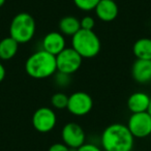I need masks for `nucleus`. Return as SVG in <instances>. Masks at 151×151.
<instances>
[{
	"instance_id": "7ed1b4c3",
	"label": "nucleus",
	"mask_w": 151,
	"mask_h": 151,
	"mask_svg": "<svg viewBox=\"0 0 151 151\" xmlns=\"http://www.w3.org/2000/svg\"><path fill=\"white\" fill-rule=\"evenodd\" d=\"M71 48L83 59H90L99 54L101 42L93 30L80 29L71 36Z\"/></svg>"
},
{
	"instance_id": "a211bd4d",
	"label": "nucleus",
	"mask_w": 151,
	"mask_h": 151,
	"mask_svg": "<svg viewBox=\"0 0 151 151\" xmlns=\"http://www.w3.org/2000/svg\"><path fill=\"white\" fill-rule=\"evenodd\" d=\"M73 4L78 7L80 11L91 12L94 11L95 6L101 0H73Z\"/></svg>"
},
{
	"instance_id": "f8f14e48",
	"label": "nucleus",
	"mask_w": 151,
	"mask_h": 151,
	"mask_svg": "<svg viewBox=\"0 0 151 151\" xmlns=\"http://www.w3.org/2000/svg\"><path fill=\"white\" fill-rule=\"evenodd\" d=\"M132 79L139 84L151 82V60L136 59L132 65Z\"/></svg>"
},
{
	"instance_id": "aec40b11",
	"label": "nucleus",
	"mask_w": 151,
	"mask_h": 151,
	"mask_svg": "<svg viewBox=\"0 0 151 151\" xmlns=\"http://www.w3.org/2000/svg\"><path fill=\"white\" fill-rule=\"evenodd\" d=\"M80 24H81V29L93 30V28L95 26V20L91 16H84L80 20Z\"/></svg>"
},
{
	"instance_id": "2eb2a0df",
	"label": "nucleus",
	"mask_w": 151,
	"mask_h": 151,
	"mask_svg": "<svg viewBox=\"0 0 151 151\" xmlns=\"http://www.w3.org/2000/svg\"><path fill=\"white\" fill-rule=\"evenodd\" d=\"M20 45L11 36L0 40V60L9 61L17 55Z\"/></svg>"
},
{
	"instance_id": "20e7f679",
	"label": "nucleus",
	"mask_w": 151,
	"mask_h": 151,
	"mask_svg": "<svg viewBox=\"0 0 151 151\" xmlns=\"http://www.w3.org/2000/svg\"><path fill=\"white\" fill-rule=\"evenodd\" d=\"M36 22L28 13H19L13 18L9 25V36L19 45L27 44L35 35Z\"/></svg>"
},
{
	"instance_id": "ddd939ff",
	"label": "nucleus",
	"mask_w": 151,
	"mask_h": 151,
	"mask_svg": "<svg viewBox=\"0 0 151 151\" xmlns=\"http://www.w3.org/2000/svg\"><path fill=\"white\" fill-rule=\"evenodd\" d=\"M151 97L147 93L138 91L129 95L127 99V108L130 113H142L148 111Z\"/></svg>"
},
{
	"instance_id": "412c9836",
	"label": "nucleus",
	"mask_w": 151,
	"mask_h": 151,
	"mask_svg": "<svg viewBox=\"0 0 151 151\" xmlns=\"http://www.w3.org/2000/svg\"><path fill=\"white\" fill-rule=\"evenodd\" d=\"M75 151H104L101 147L97 145L93 144V143H84L81 147L78 149H76Z\"/></svg>"
},
{
	"instance_id": "5701e85b",
	"label": "nucleus",
	"mask_w": 151,
	"mask_h": 151,
	"mask_svg": "<svg viewBox=\"0 0 151 151\" xmlns=\"http://www.w3.org/2000/svg\"><path fill=\"white\" fill-rule=\"evenodd\" d=\"M5 75H6V70H5V67L3 65V63L0 60V83L2 82L5 78Z\"/></svg>"
},
{
	"instance_id": "6ab92c4d",
	"label": "nucleus",
	"mask_w": 151,
	"mask_h": 151,
	"mask_svg": "<svg viewBox=\"0 0 151 151\" xmlns=\"http://www.w3.org/2000/svg\"><path fill=\"white\" fill-rule=\"evenodd\" d=\"M55 83L59 87H67L70 83V76L57 71L55 73Z\"/></svg>"
},
{
	"instance_id": "4be33fe9",
	"label": "nucleus",
	"mask_w": 151,
	"mask_h": 151,
	"mask_svg": "<svg viewBox=\"0 0 151 151\" xmlns=\"http://www.w3.org/2000/svg\"><path fill=\"white\" fill-rule=\"evenodd\" d=\"M48 151H75L73 149H70L68 146L64 144V143H54L49 147Z\"/></svg>"
},
{
	"instance_id": "39448f33",
	"label": "nucleus",
	"mask_w": 151,
	"mask_h": 151,
	"mask_svg": "<svg viewBox=\"0 0 151 151\" xmlns=\"http://www.w3.org/2000/svg\"><path fill=\"white\" fill-rule=\"evenodd\" d=\"M83 58L71 47L65 48L56 56L57 71L66 75H73L80 69Z\"/></svg>"
},
{
	"instance_id": "9d476101",
	"label": "nucleus",
	"mask_w": 151,
	"mask_h": 151,
	"mask_svg": "<svg viewBox=\"0 0 151 151\" xmlns=\"http://www.w3.org/2000/svg\"><path fill=\"white\" fill-rule=\"evenodd\" d=\"M66 48L65 36L59 31L48 32L42 40V49L50 54L57 56Z\"/></svg>"
},
{
	"instance_id": "393cba45",
	"label": "nucleus",
	"mask_w": 151,
	"mask_h": 151,
	"mask_svg": "<svg viewBox=\"0 0 151 151\" xmlns=\"http://www.w3.org/2000/svg\"><path fill=\"white\" fill-rule=\"evenodd\" d=\"M148 112L149 114H150V116H151V99H150V105H149V108H148Z\"/></svg>"
},
{
	"instance_id": "0eeeda50",
	"label": "nucleus",
	"mask_w": 151,
	"mask_h": 151,
	"mask_svg": "<svg viewBox=\"0 0 151 151\" xmlns=\"http://www.w3.org/2000/svg\"><path fill=\"white\" fill-rule=\"evenodd\" d=\"M93 108V99L87 92L77 91L68 95L67 111L73 116L82 117L90 113Z\"/></svg>"
},
{
	"instance_id": "9b49d317",
	"label": "nucleus",
	"mask_w": 151,
	"mask_h": 151,
	"mask_svg": "<svg viewBox=\"0 0 151 151\" xmlns=\"http://www.w3.org/2000/svg\"><path fill=\"white\" fill-rule=\"evenodd\" d=\"M97 19L109 23L117 18L119 14V7L115 0H101L94 9Z\"/></svg>"
},
{
	"instance_id": "b1692460",
	"label": "nucleus",
	"mask_w": 151,
	"mask_h": 151,
	"mask_svg": "<svg viewBox=\"0 0 151 151\" xmlns=\"http://www.w3.org/2000/svg\"><path fill=\"white\" fill-rule=\"evenodd\" d=\"M5 1H6V0H0V7L3 6V5H4Z\"/></svg>"
},
{
	"instance_id": "4468645a",
	"label": "nucleus",
	"mask_w": 151,
	"mask_h": 151,
	"mask_svg": "<svg viewBox=\"0 0 151 151\" xmlns=\"http://www.w3.org/2000/svg\"><path fill=\"white\" fill-rule=\"evenodd\" d=\"M58 29L65 37H71L81 29L80 20L75 16H65L59 21Z\"/></svg>"
},
{
	"instance_id": "423d86ee",
	"label": "nucleus",
	"mask_w": 151,
	"mask_h": 151,
	"mask_svg": "<svg viewBox=\"0 0 151 151\" xmlns=\"http://www.w3.org/2000/svg\"><path fill=\"white\" fill-rule=\"evenodd\" d=\"M57 124V116L54 109L50 107H40L32 115V125L36 132L47 134L52 132Z\"/></svg>"
},
{
	"instance_id": "f257e3e1",
	"label": "nucleus",
	"mask_w": 151,
	"mask_h": 151,
	"mask_svg": "<svg viewBox=\"0 0 151 151\" xmlns=\"http://www.w3.org/2000/svg\"><path fill=\"white\" fill-rule=\"evenodd\" d=\"M134 138L125 124L112 123L104 129L101 145L104 151H132Z\"/></svg>"
},
{
	"instance_id": "f3484780",
	"label": "nucleus",
	"mask_w": 151,
	"mask_h": 151,
	"mask_svg": "<svg viewBox=\"0 0 151 151\" xmlns=\"http://www.w3.org/2000/svg\"><path fill=\"white\" fill-rule=\"evenodd\" d=\"M68 95L64 92H56L51 96V105L56 110H64L67 108Z\"/></svg>"
},
{
	"instance_id": "f03ea898",
	"label": "nucleus",
	"mask_w": 151,
	"mask_h": 151,
	"mask_svg": "<svg viewBox=\"0 0 151 151\" xmlns=\"http://www.w3.org/2000/svg\"><path fill=\"white\" fill-rule=\"evenodd\" d=\"M25 70L30 78L35 80L50 78L57 73L56 56L42 49L36 51L26 59Z\"/></svg>"
},
{
	"instance_id": "6e6552de",
	"label": "nucleus",
	"mask_w": 151,
	"mask_h": 151,
	"mask_svg": "<svg viewBox=\"0 0 151 151\" xmlns=\"http://www.w3.org/2000/svg\"><path fill=\"white\" fill-rule=\"evenodd\" d=\"M127 128L134 138L144 139L151 134V116L148 112L132 113L128 118Z\"/></svg>"
},
{
	"instance_id": "dca6fc26",
	"label": "nucleus",
	"mask_w": 151,
	"mask_h": 151,
	"mask_svg": "<svg viewBox=\"0 0 151 151\" xmlns=\"http://www.w3.org/2000/svg\"><path fill=\"white\" fill-rule=\"evenodd\" d=\"M132 53L137 59L151 60V38L143 37L136 40L132 46Z\"/></svg>"
},
{
	"instance_id": "1a4fd4ad",
	"label": "nucleus",
	"mask_w": 151,
	"mask_h": 151,
	"mask_svg": "<svg viewBox=\"0 0 151 151\" xmlns=\"http://www.w3.org/2000/svg\"><path fill=\"white\" fill-rule=\"evenodd\" d=\"M61 139L62 143H64L73 150H76L86 143V134L79 123L67 122L61 129Z\"/></svg>"
}]
</instances>
